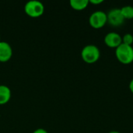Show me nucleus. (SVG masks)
<instances>
[{"instance_id": "obj_1", "label": "nucleus", "mask_w": 133, "mask_h": 133, "mask_svg": "<svg viewBox=\"0 0 133 133\" xmlns=\"http://www.w3.org/2000/svg\"><path fill=\"white\" fill-rule=\"evenodd\" d=\"M101 56V51L98 47L94 44L86 45L81 51V58L87 64L97 62Z\"/></svg>"}, {"instance_id": "obj_2", "label": "nucleus", "mask_w": 133, "mask_h": 133, "mask_svg": "<svg viewBox=\"0 0 133 133\" xmlns=\"http://www.w3.org/2000/svg\"><path fill=\"white\" fill-rule=\"evenodd\" d=\"M115 56L122 64H131L133 62V47L122 44L115 49Z\"/></svg>"}, {"instance_id": "obj_3", "label": "nucleus", "mask_w": 133, "mask_h": 133, "mask_svg": "<svg viewBox=\"0 0 133 133\" xmlns=\"http://www.w3.org/2000/svg\"><path fill=\"white\" fill-rule=\"evenodd\" d=\"M24 11L26 14L32 18H37L41 16L44 12V4L37 0H31L27 2L24 5Z\"/></svg>"}, {"instance_id": "obj_4", "label": "nucleus", "mask_w": 133, "mask_h": 133, "mask_svg": "<svg viewBox=\"0 0 133 133\" xmlns=\"http://www.w3.org/2000/svg\"><path fill=\"white\" fill-rule=\"evenodd\" d=\"M108 23V16L107 13L97 10L94 12L89 18V23L90 26H92L94 29H101L105 26V24Z\"/></svg>"}, {"instance_id": "obj_5", "label": "nucleus", "mask_w": 133, "mask_h": 133, "mask_svg": "<svg viewBox=\"0 0 133 133\" xmlns=\"http://www.w3.org/2000/svg\"><path fill=\"white\" fill-rule=\"evenodd\" d=\"M108 23H109L112 26L117 27L122 26L125 22V18L123 17L120 9H113L108 14Z\"/></svg>"}, {"instance_id": "obj_6", "label": "nucleus", "mask_w": 133, "mask_h": 133, "mask_svg": "<svg viewBox=\"0 0 133 133\" xmlns=\"http://www.w3.org/2000/svg\"><path fill=\"white\" fill-rule=\"evenodd\" d=\"M105 44L111 48H117L122 44V37L116 32H110L104 37Z\"/></svg>"}, {"instance_id": "obj_7", "label": "nucleus", "mask_w": 133, "mask_h": 133, "mask_svg": "<svg viewBox=\"0 0 133 133\" xmlns=\"http://www.w3.org/2000/svg\"><path fill=\"white\" fill-rule=\"evenodd\" d=\"M12 56V48L5 41H0V62H6Z\"/></svg>"}, {"instance_id": "obj_8", "label": "nucleus", "mask_w": 133, "mask_h": 133, "mask_svg": "<svg viewBox=\"0 0 133 133\" xmlns=\"http://www.w3.org/2000/svg\"><path fill=\"white\" fill-rule=\"evenodd\" d=\"M11 90L5 85H0V105L7 104L11 98Z\"/></svg>"}, {"instance_id": "obj_9", "label": "nucleus", "mask_w": 133, "mask_h": 133, "mask_svg": "<svg viewBox=\"0 0 133 133\" xmlns=\"http://www.w3.org/2000/svg\"><path fill=\"white\" fill-rule=\"evenodd\" d=\"M70 6L77 11H81L85 9L90 4L89 0H70Z\"/></svg>"}, {"instance_id": "obj_10", "label": "nucleus", "mask_w": 133, "mask_h": 133, "mask_svg": "<svg viewBox=\"0 0 133 133\" xmlns=\"http://www.w3.org/2000/svg\"><path fill=\"white\" fill-rule=\"evenodd\" d=\"M121 9L122 14L125 19H133V7L132 5L123 6Z\"/></svg>"}, {"instance_id": "obj_11", "label": "nucleus", "mask_w": 133, "mask_h": 133, "mask_svg": "<svg viewBox=\"0 0 133 133\" xmlns=\"http://www.w3.org/2000/svg\"><path fill=\"white\" fill-rule=\"evenodd\" d=\"M122 44L132 46L133 44V36L131 34H125L122 37Z\"/></svg>"}, {"instance_id": "obj_12", "label": "nucleus", "mask_w": 133, "mask_h": 133, "mask_svg": "<svg viewBox=\"0 0 133 133\" xmlns=\"http://www.w3.org/2000/svg\"><path fill=\"white\" fill-rule=\"evenodd\" d=\"M89 2L90 4H94V5H99V4H101L104 2L103 0H90L89 1Z\"/></svg>"}, {"instance_id": "obj_13", "label": "nucleus", "mask_w": 133, "mask_h": 133, "mask_svg": "<svg viewBox=\"0 0 133 133\" xmlns=\"http://www.w3.org/2000/svg\"><path fill=\"white\" fill-rule=\"evenodd\" d=\"M32 133H48L45 129H35Z\"/></svg>"}, {"instance_id": "obj_14", "label": "nucleus", "mask_w": 133, "mask_h": 133, "mask_svg": "<svg viewBox=\"0 0 133 133\" xmlns=\"http://www.w3.org/2000/svg\"><path fill=\"white\" fill-rule=\"evenodd\" d=\"M129 90H130V91L133 94V79L130 81V83H129Z\"/></svg>"}, {"instance_id": "obj_15", "label": "nucleus", "mask_w": 133, "mask_h": 133, "mask_svg": "<svg viewBox=\"0 0 133 133\" xmlns=\"http://www.w3.org/2000/svg\"><path fill=\"white\" fill-rule=\"evenodd\" d=\"M109 133H121V132H118V131H111V132H110Z\"/></svg>"}, {"instance_id": "obj_16", "label": "nucleus", "mask_w": 133, "mask_h": 133, "mask_svg": "<svg viewBox=\"0 0 133 133\" xmlns=\"http://www.w3.org/2000/svg\"><path fill=\"white\" fill-rule=\"evenodd\" d=\"M0 41H1V35H0Z\"/></svg>"}]
</instances>
